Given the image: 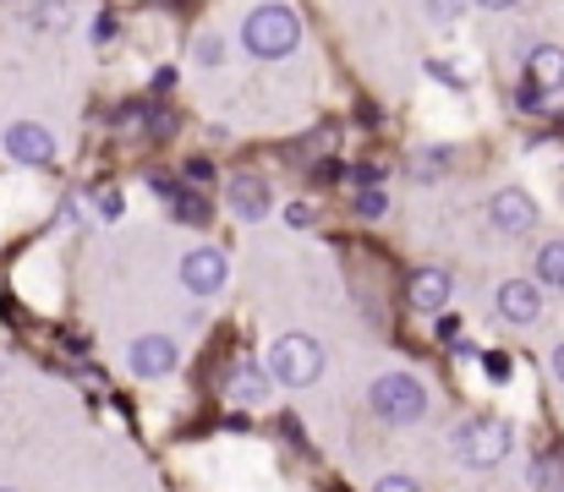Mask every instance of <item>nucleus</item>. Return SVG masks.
Instances as JSON below:
<instances>
[{
	"mask_svg": "<svg viewBox=\"0 0 564 492\" xmlns=\"http://www.w3.org/2000/svg\"><path fill=\"white\" fill-rule=\"evenodd\" d=\"M296 39H302V22H296V11L291 6H258V11H247V28H241V44L258 55V61H280V55H291L296 50Z\"/></svg>",
	"mask_w": 564,
	"mask_h": 492,
	"instance_id": "1",
	"label": "nucleus"
},
{
	"mask_svg": "<svg viewBox=\"0 0 564 492\" xmlns=\"http://www.w3.org/2000/svg\"><path fill=\"white\" fill-rule=\"evenodd\" d=\"M510 444H516L510 422H494V416L460 422V427H455V438H449L455 460H460V466H471V471H494V466L510 455Z\"/></svg>",
	"mask_w": 564,
	"mask_h": 492,
	"instance_id": "2",
	"label": "nucleus"
},
{
	"mask_svg": "<svg viewBox=\"0 0 564 492\" xmlns=\"http://www.w3.org/2000/svg\"><path fill=\"white\" fill-rule=\"evenodd\" d=\"M324 372V345L307 334H280L269 345V378H280L285 389H307Z\"/></svg>",
	"mask_w": 564,
	"mask_h": 492,
	"instance_id": "3",
	"label": "nucleus"
},
{
	"mask_svg": "<svg viewBox=\"0 0 564 492\" xmlns=\"http://www.w3.org/2000/svg\"><path fill=\"white\" fill-rule=\"evenodd\" d=\"M368 400H373L378 416H383V422H394V427H411V422H422V416H427V389H422L416 378H405V372L378 378Z\"/></svg>",
	"mask_w": 564,
	"mask_h": 492,
	"instance_id": "4",
	"label": "nucleus"
},
{
	"mask_svg": "<svg viewBox=\"0 0 564 492\" xmlns=\"http://www.w3.org/2000/svg\"><path fill=\"white\" fill-rule=\"evenodd\" d=\"M488 219H494V230H505V236H527V230L538 225V203H532L521 186H505V192H494Z\"/></svg>",
	"mask_w": 564,
	"mask_h": 492,
	"instance_id": "5",
	"label": "nucleus"
},
{
	"mask_svg": "<svg viewBox=\"0 0 564 492\" xmlns=\"http://www.w3.org/2000/svg\"><path fill=\"white\" fill-rule=\"evenodd\" d=\"M182 285H187L192 296H219L225 291V252H214V247H197L182 258Z\"/></svg>",
	"mask_w": 564,
	"mask_h": 492,
	"instance_id": "6",
	"label": "nucleus"
},
{
	"mask_svg": "<svg viewBox=\"0 0 564 492\" xmlns=\"http://www.w3.org/2000/svg\"><path fill=\"white\" fill-rule=\"evenodd\" d=\"M499 318L505 324H538L543 318V291L532 285V280H510V285H499Z\"/></svg>",
	"mask_w": 564,
	"mask_h": 492,
	"instance_id": "7",
	"label": "nucleus"
},
{
	"mask_svg": "<svg viewBox=\"0 0 564 492\" xmlns=\"http://www.w3.org/2000/svg\"><path fill=\"white\" fill-rule=\"evenodd\" d=\"M127 361H132L138 378H171V372H176V345H171L165 334H143Z\"/></svg>",
	"mask_w": 564,
	"mask_h": 492,
	"instance_id": "8",
	"label": "nucleus"
},
{
	"mask_svg": "<svg viewBox=\"0 0 564 492\" xmlns=\"http://www.w3.org/2000/svg\"><path fill=\"white\" fill-rule=\"evenodd\" d=\"M6 154L22 164H50L55 160V138L44 127H33V121H17V127H6Z\"/></svg>",
	"mask_w": 564,
	"mask_h": 492,
	"instance_id": "9",
	"label": "nucleus"
},
{
	"mask_svg": "<svg viewBox=\"0 0 564 492\" xmlns=\"http://www.w3.org/2000/svg\"><path fill=\"white\" fill-rule=\"evenodd\" d=\"M449 291H455V280H449L444 269H422V274H411L405 302L422 307V313H438V307H449Z\"/></svg>",
	"mask_w": 564,
	"mask_h": 492,
	"instance_id": "10",
	"label": "nucleus"
},
{
	"mask_svg": "<svg viewBox=\"0 0 564 492\" xmlns=\"http://www.w3.org/2000/svg\"><path fill=\"white\" fill-rule=\"evenodd\" d=\"M225 197H230V214H241V219H263V214H269V186H263V175H230Z\"/></svg>",
	"mask_w": 564,
	"mask_h": 492,
	"instance_id": "11",
	"label": "nucleus"
},
{
	"mask_svg": "<svg viewBox=\"0 0 564 492\" xmlns=\"http://www.w3.org/2000/svg\"><path fill=\"white\" fill-rule=\"evenodd\" d=\"M527 83H538L543 94H560L564 88V50L560 44H538L527 55Z\"/></svg>",
	"mask_w": 564,
	"mask_h": 492,
	"instance_id": "12",
	"label": "nucleus"
},
{
	"mask_svg": "<svg viewBox=\"0 0 564 492\" xmlns=\"http://www.w3.org/2000/svg\"><path fill=\"white\" fill-rule=\"evenodd\" d=\"M263 400H269V378L252 361H236L230 367V405H263Z\"/></svg>",
	"mask_w": 564,
	"mask_h": 492,
	"instance_id": "13",
	"label": "nucleus"
},
{
	"mask_svg": "<svg viewBox=\"0 0 564 492\" xmlns=\"http://www.w3.org/2000/svg\"><path fill=\"white\" fill-rule=\"evenodd\" d=\"M538 280L554 285V291H564V241H549V247L538 252Z\"/></svg>",
	"mask_w": 564,
	"mask_h": 492,
	"instance_id": "14",
	"label": "nucleus"
},
{
	"mask_svg": "<svg viewBox=\"0 0 564 492\" xmlns=\"http://www.w3.org/2000/svg\"><path fill=\"white\" fill-rule=\"evenodd\" d=\"M171 208H176V219H187V225H208V203H203L197 192H171Z\"/></svg>",
	"mask_w": 564,
	"mask_h": 492,
	"instance_id": "15",
	"label": "nucleus"
},
{
	"mask_svg": "<svg viewBox=\"0 0 564 492\" xmlns=\"http://www.w3.org/2000/svg\"><path fill=\"white\" fill-rule=\"evenodd\" d=\"M460 6H466V0H427V11H433V22H438V28L460 22Z\"/></svg>",
	"mask_w": 564,
	"mask_h": 492,
	"instance_id": "16",
	"label": "nucleus"
},
{
	"mask_svg": "<svg viewBox=\"0 0 564 492\" xmlns=\"http://www.w3.org/2000/svg\"><path fill=\"white\" fill-rule=\"evenodd\" d=\"M482 372H488L494 383H505V378H510V356H505V350H488V356H482Z\"/></svg>",
	"mask_w": 564,
	"mask_h": 492,
	"instance_id": "17",
	"label": "nucleus"
},
{
	"mask_svg": "<svg viewBox=\"0 0 564 492\" xmlns=\"http://www.w3.org/2000/svg\"><path fill=\"white\" fill-rule=\"evenodd\" d=\"M357 208H362L368 219H378V214H383V192H378V186H362V192H357Z\"/></svg>",
	"mask_w": 564,
	"mask_h": 492,
	"instance_id": "18",
	"label": "nucleus"
},
{
	"mask_svg": "<svg viewBox=\"0 0 564 492\" xmlns=\"http://www.w3.org/2000/svg\"><path fill=\"white\" fill-rule=\"evenodd\" d=\"M516 105H521V110H527V116H532V110H543V105H549V99H543V88H538V83H527V88H521V94H516Z\"/></svg>",
	"mask_w": 564,
	"mask_h": 492,
	"instance_id": "19",
	"label": "nucleus"
},
{
	"mask_svg": "<svg viewBox=\"0 0 564 492\" xmlns=\"http://www.w3.org/2000/svg\"><path fill=\"white\" fill-rule=\"evenodd\" d=\"M373 492H422V488H416L411 477H383V482H378Z\"/></svg>",
	"mask_w": 564,
	"mask_h": 492,
	"instance_id": "20",
	"label": "nucleus"
},
{
	"mask_svg": "<svg viewBox=\"0 0 564 492\" xmlns=\"http://www.w3.org/2000/svg\"><path fill=\"white\" fill-rule=\"evenodd\" d=\"M197 61H203V66H219V39H203V44H197Z\"/></svg>",
	"mask_w": 564,
	"mask_h": 492,
	"instance_id": "21",
	"label": "nucleus"
},
{
	"mask_svg": "<svg viewBox=\"0 0 564 492\" xmlns=\"http://www.w3.org/2000/svg\"><path fill=\"white\" fill-rule=\"evenodd\" d=\"M427 77H438V83H449V88H460V77L444 66V61H427Z\"/></svg>",
	"mask_w": 564,
	"mask_h": 492,
	"instance_id": "22",
	"label": "nucleus"
},
{
	"mask_svg": "<svg viewBox=\"0 0 564 492\" xmlns=\"http://www.w3.org/2000/svg\"><path fill=\"white\" fill-rule=\"evenodd\" d=\"M444 154H422V160H416V175H438V170H444Z\"/></svg>",
	"mask_w": 564,
	"mask_h": 492,
	"instance_id": "23",
	"label": "nucleus"
},
{
	"mask_svg": "<svg viewBox=\"0 0 564 492\" xmlns=\"http://www.w3.org/2000/svg\"><path fill=\"white\" fill-rule=\"evenodd\" d=\"M110 39H116V22L99 17V22H94V44H110Z\"/></svg>",
	"mask_w": 564,
	"mask_h": 492,
	"instance_id": "24",
	"label": "nucleus"
},
{
	"mask_svg": "<svg viewBox=\"0 0 564 492\" xmlns=\"http://www.w3.org/2000/svg\"><path fill=\"white\" fill-rule=\"evenodd\" d=\"M285 219H291V225H313V208H307V203H291Z\"/></svg>",
	"mask_w": 564,
	"mask_h": 492,
	"instance_id": "25",
	"label": "nucleus"
},
{
	"mask_svg": "<svg viewBox=\"0 0 564 492\" xmlns=\"http://www.w3.org/2000/svg\"><path fill=\"white\" fill-rule=\"evenodd\" d=\"M99 214H105V219H116V214H121V197H116V192H105V197H99Z\"/></svg>",
	"mask_w": 564,
	"mask_h": 492,
	"instance_id": "26",
	"label": "nucleus"
},
{
	"mask_svg": "<svg viewBox=\"0 0 564 492\" xmlns=\"http://www.w3.org/2000/svg\"><path fill=\"white\" fill-rule=\"evenodd\" d=\"M438 339H460V318H438Z\"/></svg>",
	"mask_w": 564,
	"mask_h": 492,
	"instance_id": "27",
	"label": "nucleus"
},
{
	"mask_svg": "<svg viewBox=\"0 0 564 492\" xmlns=\"http://www.w3.org/2000/svg\"><path fill=\"white\" fill-rule=\"evenodd\" d=\"M208 175H214V170H208V164H203V160H192V164H187V181H197V186H203Z\"/></svg>",
	"mask_w": 564,
	"mask_h": 492,
	"instance_id": "28",
	"label": "nucleus"
},
{
	"mask_svg": "<svg viewBox=\"0 0 564 492\" xmlns=\"http://www.w3.org/2000/svg\"><path fill=\"white\" fill-rule=\"evenodd\" d=\"M554 378H560V383H564V345H560V350H554Z\"/></svg>",
	"mask_w": 564,
	"mask_h": 492,
	"instance_id": "29",
	"label": "nucleus"
},
{
	"mask_svg": "<svg viewBox=\"0 0 564 492\" xmlns=\"http://www.w3.org/2000/svg\"><path fill=\"white\" fill-rule=\"evenodd\" d=\"M482 6H521V0H482Z\"/></svg>",
	"mask_w": 564,
	"mask_h": 492,
	"instance_id": "30",
	"label": "nucleus"
},
{
	"mask_svg": "<svg viewBox=\"0 0 564 492\" xmlns=\"http://www.w3.org/2000/svg\"><path fill=\"white\" fill-rule=\"evenodd\" d=\"M0 492H11V488H0Z\"/></svg>",
	"mask_w": 564,
	"mask_h": 492,
	"instance_id": "31",
	"label": "nucleus"
}]
</instances>
